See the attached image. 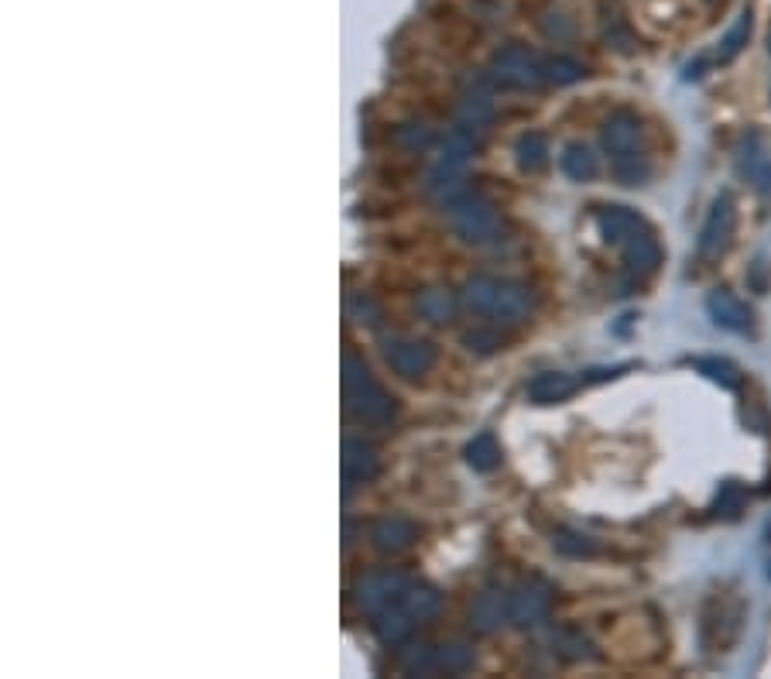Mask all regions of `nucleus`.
Segmentation results:
<instances>
[{
    "label": "nucleus",
    "instance_id": "423d86ee",
    "mask_svg": "<svg viewBox=\"0 0 771 679\" xmlns=\"http://www.w3.org/2000/svg\"><path fill=\"white\" fill-rule=\"evenodd\" d=\"M549 607H552V587L545 580H525L508 594L511 621L521 628H532L538 621H545L549 618Z\"/></svg>",
    "mask_w": 771,
    "mask_h": 679
},
{
    "label": "nucleus",
    "instance_id": "473e14b6",
    "mask_svg": "<svg viewBox=\"0 0 771 679\" xmlns=\"http://www.w3.org/2000/svg\"><path fill=\"white\" fill-rule=\"evenodd\" d=\"M696 367H700V371H703L710 381H717V385H724V388H741V374H737L734 364L717 361V357H703V361H696Z\"/></svg>",
    "mask_w": 771,
    "mask_h": 679
},
{
    "label": "nucleus",
    "instance_id": "4be33fe9",
    "mask_svg": "<svg viewBox=\"0 0 771 679\" xmlns=\"http://www.w3.org/2000/svg\"><path fill=\"white\" fill-rule=\"evenodd\" d=\"M497 292H501V282H497V278H473V282H467V289H463V302H467L470 313L491 316Z\"/></svg>",
    "mask_w": 771,
    "mask_h": 679
},
{
    "label": "nucleus",
    "instance_id": "f704fd0d",
    "mask_svg": "<svg viewBox=\"0 0 771 679\" xmlns=\"http://www.w3.org/2000/svg\"><path fill=\"white\" fill-rule=\"evenodd\" d=\"M491 117H494V103L487 97H470L467 103H463V124L467 127L484 131V127L491 124Z\"/></svg>",
    "mask_w": 771,
    "mask_h": 679
},
{
    "label": "nucleus",
    "instance_id": "9d476101",
    "mask_svg": "<svg viewBox=\"0 0 771 679\" xmlns=\"http://www.w3.org/2000/svg\"><path fill=\"white\" fill-rule=\"evenodd\" d=\"M624 251V265H628V275L631 278H648V275H655L658 271V265H662V244H658V237H655V230L648 227V230H641L638 237H631L628 244L621 247Z\"/></svg>",
    "mask_w": 771,
    "mask_h": 679
},
{
    "label": "nucleus",
    "instance_id": "39448f33",
    "mask_svg": "<svg viewBox=\"0 0 771 679\" xmlns=\"http://www.w3.org/2000/svg\"><path fill=\"white\" fill-rule=\"evenodd\" d=\"M734 223H737V210H734V199L727 193L713 203L710 217H706L703 230H700V244H696V254L700 261H717L720 254L727 251L730 237H734Z\"/></svg>",
    "mask_w": 771,
    "mask_h": 679
},
{
    "label": "nucleus",
    "instance_id": "a19ab883",
    "mask_svg": "<svg viewBox=\"0 0 771 679\" xmlns=\"http://www.w3.org/2000/svg\"><path fill=\"white\" fill-rule=\"evenodd\" d=\"M768 49H771V38H768Z\"/></svg>",
    "mask_w": 771,
    "mask_h": 679
},
{
    "label": "nucleus",
    "instance_id": "c756f323",
    "mask_svg": "<svg viewBox=\"0 0 771 679\" xmlns=\"http://www.w3.org/2000/svg\"><path fill=\"white\" fill-rule=\"evenodd\" d=\"M473 666V649L470 645H439V673L460 676Z\"/></svg>",
    "mask_w": 771,
    "mask_h": 679
},
{
    "label": "nucleus",
    "instance_id": "dca6fc26",
    "mask_svg": "<svg viewBox=\"0 0 771 679\" xmlns=\"http://www.w3.org/2000/svg\"><path fill=\"white\" fill-rule=\"evenodd\" d=\"M377 470H381V463H377V453L367 443H357V439H350V443L343 446V477H347V484L374 481Z\"/></svg>",
    "mask_w": 771,
    "mask_h": 679
},
{
    "label": "nucleus",
    "instance_id": "6e6552de",
    "mask_svg": "<svg viewBox=\"0 0 771 679\" xmlns=\"http://www.w3.org/2000/svg\"><path fill=\"white\" fill-rule=\"evenodd\" d=\"M737 169L758 193L771 196V155L758 134H748L737 148Z\"/></svg>",
    "mask_w": 771,
    "mask_h": 679
},
{
    "label": "nucleus",
    "instance_id": "c9c22d12",
    "mask_svg": "<svg viewBox=\"0 0 771 679\" xmlns=\"http://www.w3.org/2000/svg\"><path fill=\"white\" fill-rule=\"evenodd\" d=\"M556 549L562 556H573V559H580V556H593V539H586V535H576V532H562L559 539H556Z\"/></svg>",
    "mask_w": 771,
    "mask_h": 679
},
{
    "label": "nucleus",
    "instance_id": "393cba45",
    "mask_svg": "<svg viewBox=\"0 0 771 679\" xmlns=\"http://www.w3.org/2000/svg\"><path fill=\"white\" fill-rule=\"evenodd\" d=\"M467 463L480 474H491L494 467H501V446L491 433H480L473 443L467 446Z\"/></svg>",
    "mask_w": 771,
    "mask_h": 679
},
{
    "label": "nucleus",
    "instance_id": "a878e982",
    "mask_svg": "<svg viewBox=\"0 0 771 679\" xmlns=\"http://www.w3.org/2000/svg\"><path fill=\"white\" fill-rule=\"evenodd\" d=\"M583 76H586V69L576 59H569V55H549V59H542V79L545 83L569 86V83H580Z\"/></svg>",
    "mask_w": 771,
    "mask_h": 679
},
{
    "label": "nucleus",
    "instance_id": "bb28decb",
    "mask_svg": "<svg viewBox=\"0 0 771 679\" xmlns=\"http://www.w3.org/2000/svg\"><path fill=\"white\" fill-rule=\"evenodd\" d=\"M514 151H518V165L525 172H538L545 162H549V141H545V134H538V131L525 134Z\"/></svg>",
    "mask_w": 771,
    "mask_h": 679
},
{
    "label": "nucleus",
    "instance_id": "72a5a7b5",
    "mask_svg": "<svg viewBox=\"0 0 771 679\" xmlns=\"http://www.w3.org/2000/svg\"><path fill=\"white\" fill-rule=\"evenodd\" d=\"M395 145L401 151H425L432 145V131L425 124H401L395 131Z\"/></svg>",
    "mask_w": 771,
    "mask_h": 679
},
{
    "label": "nucleus",
    "instance_id": "412c9836",
    "mask_svg": "<svg viewBox=\"0 0 771 679\" xmlns=\"http://www.w3.org/2000/svg\"><path fill=\"white\" fill-rule=\"evenodd\" d=\"M559 165L573 182H590L593 175H597V155H593L586 145H569L566 151H562Z\"/></svg>",
    "mask_w": 771,
    "mask_h": 679
},
{
    "label": "nucleus",
    "instance_id": "2eb2a0df",
    "mask_svg": "<svg viewBox=\"0 0 771 679\" xmlns=\"http://www.w3.org/2000/svg\"><path fill=\"white\" fill-rule=\"evenodd\" d=\"M528 313H532V289H525V285H518V282H501V292H497V302L491 309V316L497 323L514 326Z\"/></svg>",
    "mask_w": 771,
    "mask_h": 679
},
{
    "label": "nucleus",
    "instance_id": "aec40b11",
    "mask_svg": "<svg viewBox=\"0 0 771 679\" xmlns=\"http://www.w3.org/2000/svg\"><path fill=\"white\" fill-rule=\"evenodd\" d=\"M401 607H405L408 614H412L415 621H432L439 614V607H443V597H439L436 587H425V583H412V587L405 590V597H401Z\"/></svg>",
    "mask_w": 771,
    "mask_h": 679
},
{
    "label": "nucleus",
    "instance_id": "5701e85b",
    "mask_svg": "<svg viewBox=\"0 0 771 679\" xmlns=\"http://www.w3.org/2000/svg\"><path fill=\"white\" fill-rule=\"evenodd\" d=\"M415 306H419L422 319H429V323H449L456 313V299L446 289H425Z\"/></svg>",
    "mask_w": 771,
    "mask_h": 679
},
{
    "label": "nucleus",
    "instance_id": "20e7f679",
    "mask_svg": "<svg viewBox=\"0 0 771 679\" xmlns=\"http://www.w3.org/2000/svg\"><path fill=\"white\" fill-rule=\"evenodd\" d=\"M491 79L497 86H504V90H528V86L545 83L542 59L535 52H528L525 45H508L504 52L494 55Z\"/></svg>",
    "mask_w": 771,
    "mask_h": 679
},
{
    "label": "nucleus",
    "instance_id": "e433bc0d",
    "mask_svg": "<svg viewBox=\"0 0 771 679\" xmlns=\"http://www.w3.org/2000/svg\"><path fill=\"white\" fill-rule=\"evenodd\" d=\"M741 487L737 484H727L724 487V494H720V501H717V508L724 511V515H737V508H741Z\"/></svg>",
    "mask_w": 771,
    "mask_h": 679
},
{
    "label": "nucleus",
    "instance_id": "f257e3e1",
    "mask_svg": "<svg viewBox=\"0 0 771 679\" xmlns=\"http://www.w3.org/2000/svg\"><path fill=\"white\" fill-rule=\"evenodd\" d=\"M343 391H347V405L353 409V415L360 422H367V426H388L395 419V398L388 395L384 385H377L371 367L353 354L343 357Z\"/></svg>",
    "mask_w": 771,
    "mask_h": 679
},
{
    "label": "nucleus",
    "instance_id": "9b49d317",
    "mask_svg": "<svg viewBox=\"0 0 771 679\" xmlns=\"http://www.w3.org/2000/svg\"><path fill=\"white\" fill-rule=\"evenodd\" d=\"M597 227L610 244L624 247L631 237H638L641 230H648V223L641 213L628 210V206H600L597 210Z\"/></svg>",
    "mask_w": 771,
    "mask_h": 679
},
{
    "label": "nucleus",
    "instance_id": "f3484780",
    "mask_svg": "<svg viewBox=\"0 0 771 679\" xmlns=\"http://www.w3.org/2000/svg\"><path fill=\"white\" fill-rule=\"evenodd\" d=\"M415 625H419V621H415L401 604H395V607H388V611L377 614L374 631H377V638H381L384 645H405L408 638H412Z\"/></svg>",
    "mask_w": 771,
    "mask_h": 679
},
{
    "label": "nucleus",
    "instance_id": "6ab92c4d",
    "mask_svg": "<svg viewBox=\"0 0 771 679\" xmlns=\"http://www.w3.org/2000/svg\"><path fill=\"white\" fill-rule=\"evenodd\" d=\"M473 628L480 631H494L497 625H504V618H511L508 611V597L497 594V590H487V594H480L477 601H473Z\"/></svg>",
    "mask_w": 771,
    "mask_h": 679
},
{
    "label": "nucleus",
    "instance_id": "7ed1b4c3",
    "mask_svg": "<svg viewBox=\"0 0 771 679\" xmlns=\"http://www.w3.org/2000/svg\"><path fill=\"white\" fill-rule=\"evenodd\" d=\"M744 625V604L741 601H727V597H710L703 607V649L706 652H727L730 645L741 638Z\"/></svg>",
    "mask_w": 771,
    "mask_h": 679
},
{
    "label": "nucleus",
    "instance_id": "f03ea898",
    "mask_svg": "<svg viewBox=\"0 0 771 679\" xmlns=\"http://www.w3.org/2000/svg\"><path fill=\"white\" fill-rule=\"evenodd\" d=\"M449 223H453L456 237L467 244H494L504 234L501 213L477 196H460L456 203H449Z\"/></svg>",
    "mask_w": 771,
    "mask_h": 679
},
{
    "label": "nucleus",
    "instance_id": "a211bd4d",
    "mask_svg": "<svg viewBox=\"0 0 771 679\" xmlns=\"http://www.w3.org/2000/svg\"><path fill=\"white\" fill-rule=\"evenodd\" d=\"M576 388V381L569 378V374H559V371H549V374H538V378H532V385H528V398H532L535 405H556L562 402V398H569Z\"/></svg>",
    "mask_w": 771,
    "mask_h": 679
},
{
    "label": "nucleus",
    "instance_id": "7c9ffc66",
    "mask_svg": "<svg viewBox=\"0 0 771 679\" xmlns=\"http://www.w3.org/2000/svg\"><path fill=\"white\" fill-rule=\"evenodd\" d=\"M748 38H751V11H744L741 18L734 21V28L724 35V42H720V62H730L734 55H741Z\"/></svg>",
    "mask_w": 771,
    "mask_h": 679
},
{
    "label": "nucleus",
    "instance_id": "0eeeda50",
    "mask_svg": "<svg viewBox=\"0 0 771 679\" xmlns=\"http://www.w3.org/2000/svg\"><path fill=\"white\" fill-rule=\"evenodd\" d=\"M408 587H412V583H408L405 573L388 570V573H374V577H367L364 583H360L357 597L371 614H381V611H388V607L401 604V597H405Z\"/></svg>",
    "mask_w": 771,
    "mask_h": 679
},
{
    "label": "nucleus",
    "instance_id": "1a4fd4ad",
    "mask_svg": "<svg viewBox=\"0 0 771 679\" xmlns=\"http://www.w3.org/2000/svg\"><path fill=\"white\" fill-rule=\"evenodd\" d=\"M388 364L395 367V374L412 381V378H422V374L432 371L436 350H432L425 340H398L388 347Z\"/></svg>",
    "mask_w": 771,
    "mask_h": 679
},
{
    "label": "nucleus",
    "instance_id": "2f4dec72",
    "mask_svg": "<svg viewBox=\"0 0 771 679\" xmlns=\"http://www.w3.org/2000/svg\"><path fill=\"white\" fill-rule=\"evenodd\" d=\"M463 347L473 350V354L487 357V354H497V350L504 347L501 333L497 330H487V326H473V330L463 333Z\"/></svg>",
    "mask_w": 771,
    "mask_h": 679
},
{
    "label": "nucleus",
    "instance_id": "58836bf2",
    "mask_svg": "<svg viewBox=\"0 0 771 679\" xmlns=\"http://www.w3.org/2000/svg\"><path fill=\"white\" fill-rule=\"evenodd\" d=\"M754 289L765 292V265H761V261L754 265Z\"/></svg>",
    "mask_w": 771,
    "mask_h": 679
},
{
    "label": "nucleus",
    "instance_id": "4c0bfd02",
    "mask_svg": "<svg viewBox=\"0 0 771 679\" xmlns=\"http://www.w3.org/2000/svg\"><path fill=\"white\" fill-rule=\"evenodd\" d=\"M353 313L364 319V323H377V319H381V309H377L371 299H364V295H360V299L353 302Z\"/></svg>",
    "mask_w": 771,
    "mask_h": 679
},
{
    "label": "nucleus",
    "instance_id": "b1692460",
    "mask_svg": "<svg viewBox=\"0 0 771 679\" xmlns=\"http://www.w3.org/2000/svg\"><path fill=\"white\" fill-rule=\"evenodd\" d=\"M552 645H556V655H562V659H597V649H593V642L583 635V631L576 628H559L556 635H552Z\"/></svg>",
    "mask_w": 771,
    "mask_h": 679
},
{
    "label": "nucleus",
    "instance_id": "f8f14e48",
    "mask_svg": "<svg viewBox=\"0 0 771 679\" xmlns=\"http://www.w3.org/2000/svg\"><path fill=\"white\" fill-rule=\"evenodd\" d=\"M604 145L610 151V158H621V155H631V151H641V121L631 114V110H617V114L607 117Z\"/></svg>",
    "mask_w": 771,
    "mask_h": 679
},
{
    "label": "nucleus",
    "instance_id": "ddd939ff",
    "mask_svg": "<svg viewBox=\"0 0 771 679\" xmlns=\"http://www.w3.org/2000/svg\"><path fill=\"white\" fill-rule=\"evenodd\" d=\"M706 313H710L713 323L724 326L730 333H751V309L727 289L706 295Z\"/></svg>",
    "mask_w": 771,
    "mask_h": 679
},
{
    "label": "nucleus",
    "instance_id": "4468645a",
    "mask_svg": "<svg viewBox=\"0 0 771 679\" xmlns=\"http://www.w3.org/2000/svg\"><path fill=\"white\" fill-rule=\"evenodd\" d=\"M371 539L381 553H405V549L419 539V529H415L412 518L391 515V518H381V522L374 525Z\"/></svg>",
    "mask_w": 771,
    "mask_h": 679
},
{
    "label": "nucleus",
    "instance_id": "cd10ccee",
    "mask_svg": "<svg viewBox=\"0 0 771 679\" xmlns=\"http://www.w3.org/2000/svg\"><path fill=\"white\" fill-rule=\"evenodd\" d=\"M610 169H614L617 182H624V186H641L648 175V158L645 151H631V155L610 158Z\"/></svg>",
    "mask_w": 771,
    "mask_h": 679
},
{
    "label": "nucleus",
    "instance_id": "ea45409f",
    "mask_svg": "<svg viewBox=\"0 0 771 679\" xmlns=\"http://www.w3.org/2000/svg\"><path fill=\"white\" fill-rule=\"evenodd\" d=\"M768 546H771V525H768Z\"/></svg>",
    "mask_w": 771,
    "mask_h": 679
},
{
    "label": "nucleus",
    "instance_id": "c85d7f7f",
    "mask_svg": "<svg viewBox=\"0 0 771 679\" xmlns=\"http://www.w3.org/2000/svg\"><path fill=\"white\" fill-rule=\"evenodd\" d=\"M401 673L408 676H436L439 673V649L419 645V649H408L401 655Z\"/></svg>",
    "mask_w": 771,
    "mask_h": 679
}]
</instances>
